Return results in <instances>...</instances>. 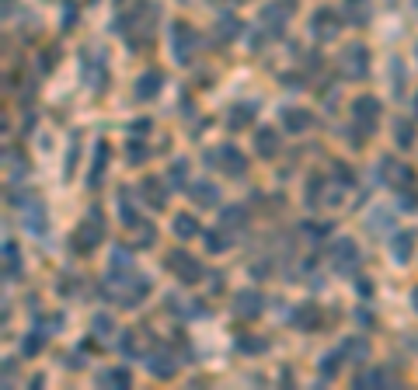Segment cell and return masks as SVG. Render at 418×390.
Wrapping results in <instances>:
<instances>
[{
  "label": "cell",
  "mask_w": 418,
  "mask_h": 390,
  "mask_svg": "<svg viewBox=\"0 0 418 390\" xmlns=\"http://www.w3.org/2000/svg\"><path fill=\"white\" fill-rule=\"evenodd\" d=\"M105 237V220H102V213L98 209H91L87 213V220L77 226V233H73V248L80 251V255H87V251H94L98 248V240Z\"/></svg>",
  "instance_id": "6da1fadb"
},
{
  "label": "cell",
  "mask_w": 418,
  "mask_h": 390,
  "mask_svg": "<svg viewBox=\"0 0 418 390\" xmlns=\"http://www.w3.org/2000/svg\"><path fill=\"white\" fill-rule=\"evenodd\" d=\"M352 118H356L359 133L362 136H369L373 129H376V118H380V102L376 98H369V95H362L352 102Z\"/></svg>",
  "instance_id": "7a4b0ae2"
},
{
  "label": "cell",
  "mask_w": 418,
  "mask_h": 390,
  "mask_svg": "<svg viewBox=\"0 0 418 390\" xmlns=\"http://www.w3.org/2000/svg\"><path fill=\"white\" fill-rule=\"evenodd\" d=\"M310 32H314V39H321V42H335V39H338V32H342L338 14H335V11H328V7H321V11L310 18Z\"/></svg>",
  "instance_id": "3957f363"
},
{
  "label": "cell",
  "mask_w": 418,
  "mask_h": 390,
  "mask_svg": "<svg viewBox=\"0 0 418 390\" xmlns=\"http://www.w3.org/2000/svg\"><path fill=\"white\" fill-rule=\"evenodd\" d=\"M380 181H387V185H394L398 192H405V188L415 185V174H412V167H405V164H398V161H391V157H383V161H380Z\"/></svg>",
  "instance_id": "277c9868"
},
{
  "label": "cell",
  "mask_w": 418,
  "mask_h": 390,
  "mask_svg": "<svg viewBox=\"0 0 418 390\" xmlns=\"http://www.w3.org/2000/svg\"><path fill=\"white\" fill-rule=\"evenodd\" d=\"M171 42H175V59H178V63H188L192 53H195V46H199V35H195V28H192V25L178 21V25H175V32H171Z\"/></svg>",
  "instance_id": "5b68a950"
},
{
  "label": "cell",
  "mask_w": 418,
  "mask_h": 390,
  "mask_svg": "<svg viewBox=\"0 0 418 390\" xmlns=\"http://www.w3.org/2000/svg\"><path fill=\"white\" fill-rule=\"evenodd\" d=\"M331 262H335V269H338L342 276L356 272V265H359V248L352 244V240H338V244L331 248Z\"/></svg>",
  "instance_id": "8992f818"
},
{
  "label": "cell",
  "mask_w": 418,
  "mask_h": 390,
  "mask_svg": "<svg viewBox=\"0 0 418 390\" xmlns=\"http://www.w3.org/2000/svg\"><path fill=\"white\" fill-rule=\"evenodd\" d=\"M342 70H345L349 77L362 80L366 70H369V53H366V46H349V49L342 53Z\"/></svg>",
  "instance_id": "52a82bcc"
},
{
  "label": "cell",
  "mask_w": 418,
  "mask_h": 390,
  "mask_svg": "<svg viewBox=\"0 0 418 390\" xmlns=\"http://www.w3.org/2000/svg\"><path fill=\"white\" fill-rule=\"evenodd\" d=\"M262 307H265V300H262V293H254V289H240L238 296H234V314L244 317V321L258 317Z\"/></svg>",
  "instance_id": "ba28073f"
},
{
  "label": "cell",
  "mask_w": 418,
  "mask_h": 390,
  "mask_svg": "<svg viewBox=\"0 0 418 390\" xmlns=\"http://www.w3.org/2000/svg\"><path fill=\"white\" fill-rule=\"evenodd\" d=\"M290 7H297V4H290V0H272V4H265L262 7V21L279 35L283 32V25H286V18H290Z\"/></svg>",
  "instance_id": "9c48e42d"
},
{
  "label": "cell",
  "mask_w": 418,
  "mask_h": 390,
  "mask_svg": "<svg viewBox=\"0 0 418 390\" xmlns=\"http://www.w3.org/2000/svg\"><path fill=\"white\" fill-rule=\"evenodd\" d=\"M168 265H171V269L178 272L181 282H195V279L202 276V265H199V262H195V258H192L188 251H175V255L168 258Z\"/></svg>",
  "instance_id": "30bf717a"
},
{
  "label": "cell",
  "mask_w": 418,
  "mask_h": 390,
  "mask_svg": "<svg viewBox=\"0 0 418 390\" xmlns=\"http://www.w3.org/2000/svg\"><path fill=\"white\" fill-rule=\"evenodd\" d=\"M181 359H175L171 352H157V355H150V362H147V370L154 373V377H161V380H168V377H175V370H178Z\"/></svg>",
  "instance_id": "8fae6325"
},
{
  "label": "cell",
  "mask_w": 418,
  "mask_h": 390,
  "mask_svg": "<svg viewBox=\"0 0 418 390\" xmlns=\"http://www.w3.org/2000/svg\"><path fill=\"white\" fill-rule=\"evenodd\" d=\"M161 80H164V77H161L157 70H147V73L140 77V84H136V98H140V102H150V98L161 91Z\"/></svg>",
  "instance_id": "7c38bea8"
},
{
  "label": "cell",
  "mask_w": 418,
  "mask_h": 390,
  "mask_svg": "<svg viewBox=\"0 0 418 390\" xmlns=\"http://www.w3.org/2000/svg\"><path fill=\"white\" fill-rule=\"evenodd\" d=\"M317 321H321V310H317V303H300L297 310H293V324H297L300 331H310Z\"/></svg>",
  "instance_id": "4fadbf2b"
},
{
  "label": "cell",
  "mask_w": 418,
  "mask_h": 390,
  "mask_svg": "<svg viewBox=\"0 0 418 390\" xmlns=\"http://www.w3.org/2000/svg\"><path fill=\"white\" fill-rule=\"evenodd\" d=\"M143 199H147L154 209H164V206H168V192H164V185H161L157 178L143 181Z\"/></svg>",
  "instance_id": "5bb4252c"
},
{
  "label": "cell",
  "mask_w": 418,
  "mask_h": 390,
  "mask_svg": "<svg viewBox=\"0 0 418 390\" xmlns=\"http://www.w3.org/2000/svg\"><path fill=\"white\" fill-rule=\"evenodd\" d=\"M192 199H195L199 206H216V202H220V188L209 185V181H195V185H192Z\"/></svg>",
  "instance_id": "9a60e30c"
},
{
  "label": "cell",
  "mask_w": 418,
  "mask_h": 390,
  "mask_svg": "<svg viewBox=\"0 0 418 390\" xmlns=\"http://www.w3.org/2000/svg\"><path fill=\"white\" fill-rule=\"evenodd\" d=\"M220 157H223V171H227V174H234V178H238V174H244V167H247V161H244V154H238V150H234V147H220Z\"/></svg>",
  "instance_id": "2e32d148"
},
{
  "label": "cell",
  "mask_w": 418,
  "mask_h": 390,
  "mask_svg": "<svg viewBox=\"0 0 418 390\" xmlns=\"http://www.w3.org/2000/svg\"><path fill=\"white\" fill-rule=\"evenodd\" d=\"M254 147H258V154H262V157H276V154H279V140H276V133H272V129H258Z\"/></svg>",
  "instance_id": "e0dca14e"
},
{
  "label": "cell",
  "mask_w": 418,
  "mask_h": 390,
  "mask_svg": "<svg viewBox=\"0 0 418 390\" xmlns=\"http://www.w3.org/2000/svg\"><path fill=\"white\" fill-rule=\"evenodd\" d=\"M345 18H349V25H366L369 21V0H345Z\"/></svg>",
  "instance_id": "ac0fdd59"
},
{
  "label": "cell",
  "mask_w": 418,
  "mask_h": 390,
  "mask_svg": "<svg viewBox=\"0 0 418 390\" xmlns=\"http://www.w3.org/2000/svg\"><path fill=\"white\" fill-rule=\"evenodd\" d=\"M251 118H254V105H251V102H244V105H234V109H230V115H227V126H230V129H244Z\"/></svg>",
  "instance_id": "d6986e66"
},
{
  "label": "cell",
  "mask_w": 418,
  "mask_h": 390,
  "mask_svg": "<svg viewBox=\"0 0 418 390\" xmlns=\"http://www.w3.org/2000/svg\"><path fill=\"white\" fill-rule=\"evenodd\" d=\"M412 244H415V230L398 233V237H394V258H398V262H408V258H412Z\"/></svg>",
  "instance_id": "ffe728a7"
},
{
  "label": "cell",
  "mask_w": 418,
  "mask_h": 390,
  "mask_svg": "<svg viewBox=\"0 0 418 390\" xmlns=\"http://www.w3.org/2000/svg\"><path fill=\"white\" fill-rule=\"evenodd\" d=\"M283 122H286V129H293V133H303L307 126H310V115L303 109H286L283 111Z\"/></svg>",
  "instance_id": "44dd1931"
},
{
  "label": "cell",
  "mask_w": 418,
  "mask_h": 390,
  "mask_svg": "<svg viewBox=\"0 0 418 390\" xmlns=\"http://www.w3.org/2000/svg\"><path fill=\"white\" fill-rule=\"evenodd\" d=\"M342 352L352 359V362H362V359H369V345L362 341V338H349L345 345H342Z\"/></svg>",
  "instance_id": "7402d4cb"
},
{
  "label": "cell",
  "mask_w": 418,
  "mask_h": 390,
  "mask_svg": "<svg viewBox=\"0 0 418 390\" xmlns=\"http://www.w3.org/2000/svg\"><path fill=\"white\" fill-rule=\"evenodd\" d=\"M234 35H240V21H238V18H230V14H227V18H220V21H216V39L230 42Z\"/></svg>",
  "instance_id": "603a6c76"
},
{
  "label": "cell",
  "mask_w": 418,
  "mask_h": 390,
  "mask_svg": "<svg viewBox=\"0 0 418 390\" xmlns=\"http://www.w3.org/2000/svg\"><path fill=\"white\" fill-rule=\"evenodd\" d=\"M119 217L125 226H136V209H133V195H129V188H122V195H119Z\"/></svg>",
  "instance_id": "cb8c5ba5"
},
{
  "label": "cell",
  "mask_w": 418,
  "mask_h": 390,
  "mask_svg": "<svg viewBox=\"0 0 418 390\" xmlns=\"http://www.w3.org/2000/svg\"><path fill=\"white\" fill-rule=\"evenodd\" d=\"M4 269H7V279L21 276V258H18V248H14V244L4 248Z\"/></svg>",
  "instance_id": "d4e9b609"
},
{
  "label": "cell",
  "mask_w": 418,
  "mask_h": 390,
  "mask_svg": "<svg viewBox=\"0 0 418 390\" xmlns=\"http://www.w3.org/2000/svg\"><path fill=\"white\" fill-rule=\"evenodd\" d=\"M394 140H398V147H412V143H415V129L398 118V122H394Z\"/></svg>",
  "instance_id": "484cf974"
},
{
  "label": "cell",
  "mask_w": 418,
  "mask_h": 390,
  "mask_svg": "<svg viewBox=\"0 0 418 390\" xmlns=\"http://www.w3.org/2000/svg\"><path fill=\"white\" fill-rule=\"evenodd\" d=\"M98 380L109 384V387H129V370H105Z\"/></svg>",
  "instance_id": "4316f807"
},
{
  "label": "cell",
  "mask_w": 418,
  "mask_h": 390,
  "mask_svg": "<svg viewBox=\"0 0 418 390\" xmlns=\"http://www.w3.org/2000/svg\"><path fill=\"white\" fill-rule=\"evenodd\" d=\"M105 157H109V143H98V154H94V171H91V185L102 181L105 174Z\"/></svg>",
  "instance_id": "83f0119b"
},
{
  "label": "cell",
  "mask_w": 418,
  "mask_h": 390,
  "mask_svg": "<svg viewBox=\"0 0 418 390\" xmlns=\"http://www.w3.org/2000/svg\"><path fill=\"white\" fill-rule=\"evenodd\" d=\"M154 237H157V230H154L150 223H136V233H133V244H136V248L154 244Z\"/></svg>",
  "instance_id": "f1b7e54d"
},
{
  "label": "cell",
  "mask_w": 418,
  "mask_h": 390,
  "mask_svg": "<svg viewBox=\"0 0 418 390\" xmlns=\"http://www.w3.org/2000/svg\"><path fill=\"white\" fill-rule=\"evenodd\" d=\"M227 244H230V240H227L223 230H209V233H206V248H209V251L220 255V251H227Z\"/></svg>",
  "instance_id": "f546056e"
},
{
  "label": "cell",
  "mask_w": 418,
  "mask_h": 390,
  "mask_svg": "<svg viewBox=\"0 0 418 390\" xmlns=\"http://www.w3.org/2000/svg\"><path fill=\"white\" fill-rule=\"evenodd\" d=\"M195 230H199V226H195V220H192V217H175V233H178L181 240L195 237Z\"/></svg>",
  "instance_id": "4dcf8cb0"
},
{
  "label": "cell",
  "mask_w": 418,
  "mask_h": 390,
  "mask_svg": "<svg viewBox=\"0 0 418 390\" xmlns=\"http://www.w3.org/2000/svg\"><path fill=\"white\" fill-rule=\"evenodd\" d=\"M91 328H94V334H98V338H109V334H112V328H116V321H112L109 314H98Z\"/></svg>",
  "instance_id": "1f68e13d"
},
{
  "label": "cell",
  "mask_w": 418,
  "mask_h": 390,
  "mask_svg": "<svg viewBox=\"0 0 418 390\" xmlns=\"http://www.w3.org/2000/svg\"><path fill=\"white\" fill-rule=\"evenodd\" d=\"M234 226H244V209H238V206L223 209V230H234Z\"/></svg>",
  "instance_id": "d6a6232c"
},
{
  "label": "cell",
  "mask_w": 418,
  "mask_h": 390,
  "mask_svg": "<svg viewBox=\"0 0 418 390\" xmlns=\"http://www.w3.org/2000/svg\"><path fill=\"white\" fill-rule=\"evenodd\" d=\"M317 370H321V373H324V377L331 380V377L338 373V355H335V352H328V355H324V359L317 362Z\"/></svg>",
  "instance_id": "836d02e7"
},
{
  "label": "cell",
  "mask_w": 418,
  "mask_h": 390,
  "mask_svg": "<svg viewBox=\"0 0 418 390\" xmlns=\"http://www.w3.org/2000/svg\"><path fill=\"white\" fill-rule=\"evenodd\" d=\"M42 345H46V331H35L32 338H25V345H21V348H25V355H35Z\"/></svg>",
  "instance_id": "e575fe53"
},
{
  "label": "cell",
  "mask_w": 418,
  "mask_h": 390,
  "mask_svg": "<svg viewBox=\"0 0 418 390\" xmlns=\"http://www.w3.org/2000/svg\"><path fill=\"white\" fill-rule=\"evenodd\" d=\"M387 220H391V213H387V209L373 213V220H369V230H373V233H376V230H383V226H387Z\"/></svg>",
  "instance_id": "d590c367"
},
{
  "label": "cell",
  "mask_w": 418,
  "mask_h": 390,
  "mask_svg": "<svg viewBox=\"0 0 418 390\" xmlns=\"http://www.w3.org/2000/svg\"><path fill=\"white\" fill-rule=\"evenodd\" d=\"M7 164H11V171H14V178L25 174V161H21V154H7Z\"/></svg>",
  "instance_id": "8d00e7d4"
},
{
  "label": "cell",
  "mask_w": 418,
  "mask_h": 390,
  "mask_svg": "<svg viewBox=\"0 0 418 390\" xmlns=\"http://www.w3.org/2000/svg\"><path fill=\"white\" fill-rule=\"evenodd\" d=\"M73 167H77V133H73V147L66 154V174H73Z\"/></svg>",
  "instance_id": "74e56055"
},
{
  "label": "cell",
  "mask_w": 418,
  "mask_h": 390,
  "mask_svg": "<svg viewBox=\"0 0 418 390\" xmlns=\"http://www.w3.org/2000/svg\"><path fill=\"white\" fill-rule=\"evenodd\" d=\"M188 178V164L185 161H178V164L171 167V181H185Z\"/></svg>",
  "instance_id": "f35d334b"
},
{
  "label": "cell",
  "mask_w": 418,
  "mask_h": 390,
  "mask_svg": "<svg viewBox=\"0 0 418 390\" xmlns=\"http://www.w3.org/2000/svg\"><path fill=\"white\" fill-rule=\"evenodd\" d=\"M240 348H247V352H258V348H265V341H258V338H240Z\"/></svg>",
  "instance_id": "ab89813d"
},
{
  "label": "cell",
  "mask_w": 418,
  "mask_h": 390,
  "mask_svg": "<svg viewBox=\"0 0 418 390\" xmlns=\"http://www.w3.org/2000/svg\"><path fill=\"white\" fill-rule=\"evenodd\" d=\"M129 161H133V164L147 161V150H143V147H129Z\"/></svg>",
  "instance_id": "60d3db41"
},
{
  "label": "cell",
  "mask_w": 418,
  "mask_h": 390,
  "mask_svg": "<svg viewBox=\"0 0 418 390\" xmlns=\"http://www.w3.org/2000/svg\"><path fill=\"white\" fill-rule=\"evenodd\" d=\"M63 21H66V28H70V25L77 21V7H70V4H66V7H63Z\"/></svg>",
  "instance_id": "b9f144b4"
},
{
  "label": "cell",
  "mask_w": 418,
  "mask_h": 390,
  "mask_svg": "<svg viewBox=\"0 0 418 390\" xmlns=\"http://www.w3.org/2000/svg\"><path fill=\"white\" fill-rule=\"evenodd\" d=\"M209 289H213V293H220V289H223V276H220V272H213V279H209Z\"/></svg>",
  "instance_id": "7bdbcfd3"
},
{
  "label": "cell",
  "mask_w": 418,
  "mask_h": 390,
  "mask_svg": "<svg viewBox=\"0 0 418 390\" xmlns=\"http://www.w3.org/2000/svg\"><path fill=\"white\" fill-rule=\"evenodd\" d=\"M412 300H415V310H418V286L412 289Z\"/></svg>",
  "instance_id": "ee69618b"
},
{
  "label": "cell",
  "mask_w": 418,
  "mask_h": 390,
  "mask_svg": "<svg viewBox=\"0 0 418 390\" xmlns=\"http://www.w3.org/2000/svg\"><path fill=\"white\" fill-rule=\"evenodd\" d=\"M415 115H418V95H415Z\"/></svg>",
  "instance_id": "f6af8a7d"
},
{
  "label": "cell",
  "mask_w": 418,
  "mask_h": 390,
  "mask_svg": "<svg viewBox=\"0 0 418 390\" xmlns=\"http://www.w3.org/2000/svg\"><path fill=\"white\" fill-rule=\"evenodd\" d=\"M415 4H418V0H415Z\"/></svg>",
  "instance_id": "bcb514c9"
}]
</instances>
